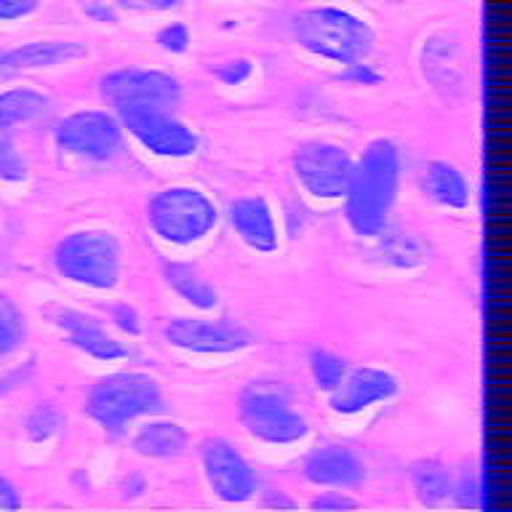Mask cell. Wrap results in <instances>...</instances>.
<instances>
[{
  "mask_svg": "<svg viewBox=\"0 0 512 512\" xmlns=\"http://www.w3.org/2000/svg\"><path fill=\"white\" fill-rule=\"evenodd\" d=\"M400 152L390 139H374L352 166L350 184L344 192V214L358 235L379 238L398 198Z\"/></svg>",
  "mask_w": 512,
  "mask_h": 512,
  "instance_id": "1",
  "label": "cell"
},
{
  "mask_svg": "<svg viewBox=\"0 0 512 512\" xmlns=\"http://www.w3.org/2000/svg\"><path fill=\"white\" fill-rule=\"evenodd\" d=\"M291 35L304 51L336 64L366 62L374 51L376 35L371 24L344 8H304L291 19Z\"/></svg>",
  "mask_w": 512,
  "mask_h": 512,
  "instance_id": "2",
  "label": "cell"
},
{
  "mask_svg": "<svg viewBox=\"0 0 512 512\" xmlns=\"http://www.w3.org/2000/svg\"><path fill=\"white\" fill-rule=\"evenodd\" d=\"M86 414L107 432H120L139 416L163 411V392L150 374L142 371H118L102 376L88 390Z\"/></svg>",
  "mask_w": 512,
  "mask_h": 512,
  "instance_id": "3",
  "label": "cell"
},
{
  "mask_svg": "<svg viewBox=\"0 0 512 512\" xmlns=\"http://www.w3.org/2000/svg\"><path fill=\"white\" fill-rule=\"evenodd\" d=\"M54 264L72 283L110 291L120 278V246L112 232L78 230L56 246Z\"/></svg>",
  "mask_w": 512,
  "mask_h": 512,
  "instance_id": "4",
  "label": "cell"
},
{
  "mask_svg": "<svg viewBox=\"0 0 512 512\" xmlns=\"http://www.w3.org/2000/svg\"><path fill=\"white\" fill-rule=\"evenodd\" d=\"M216 219V206L195 187L160 190L147 206L152 232L174 246H190L203 240L216 227Z\"/></svg>",
  "mask_w": 512,
  "mask_h": 512,
  "instance_id": "5",
  "label": "cell"
},
{
  "mask_svg": "<svg viewBox=\"0 0 512 512\" xmlns=\"http://www.w3.org/2000/svg\"><path fill=\"white\" fill-rule=\"evenodd\" d=\"M240 422L254 438L272 443V446H286L302 440L310 427L299 411L291 408V400L283 392L272 387H246L240 392Z\"/></svg>",
  "mask_w": 512,
  "mask_h": 512,
  "instance_id": "6",
  "label": "cell"
},
{
  "mask_svg": "<svg viewBox=\"0 0 512 512\" xmlns=\"http://www.w3.org/2000/svg\"><path fill=\"white\" fill-rule=\"evenodd\" d=\"M99 94L115 110V115L126 110H142V107L171 110L182 96V86L168 72L126 67V70L107 72L99 80Z\"/></svg>",
  "mask_w": 512,
  "mask_h": 512,
  "instance_id": "7",
  "label": "cell"
},
{
  "mask_svg": "<svg viewBox=\"0 0 512 512\" xmlns=\"http://www.w3.org/2000/svg\"><path fill=\"white\" fill-rule=\"evenodd\" d=\"M355 160L331 142H307L294 152V174L312 198L339 200L347 192Z\"/></svg>",
  "mask_w": 512,
  "mask_h": 512,
  "instance_id": "8",
  "label": "cell"
},
{
  "mask_svg": "<svg viewBox=\"0 0 512 512\" xmlns=\"http://www.w3.org/2000/svg\"><path fill=\"white\" fill-rule=\"evenodd\" d=\"M56 144L75 158L110 160L123 144V126L118 115L107 110H80L59 120Z\"/></svg>",
  "mask_w": 512,
  "mask_h": 512,
  "instance_id": "9",
  "label": "cell"
},
{
  "mask_svg": "<svg viewBox=\"0 0 512 512\" xmlns=\"http://www.w3.org/2000/svg\"><path fill=\"white\" fill-rule=\"evenodd\" d=\"M118 120L123 131L134 136L144 150L160 158H190L198 150V134L182 120H176L171 110H155V107H142V110L118 112Z\"/></svg>",
  "mask_w": 512,
  "mask_h": 512,
  "instance_id": "10",
  "label": "cell"
},
{
  "mask_svg": "<svg viewBox=\"0 0 512 512\" xmlns=\"http://www.w3.org/2000/svg\"><path fill=\"white\" fill-rule=\"evenodd\" d=\"M168 344L179 350L203 352V355H227L254 344V334L232 320L206 318H174L163 328Z\"/></svg>",
  "mask_w": 512,
  "mask_h": 512,
  "instance_id": "11",
  "label": "cell"
},
{
  "mask_svg": "<svg viewBox=\"0 0 512 512\" xmlns=\"http://www.w3.org/2000/svg\"><path fill=\"white\" fill-rule=\"evenodd\" d=\"M200 462L211 491L222 502H246L256 491V475L246 456L224 438H208L200 443Z\"/></svg>",
  "mask_w": 512,
  "mask_h": 512,
  "instance_id": "12",
  "label": "cell"
},
{
  "mask_svg": "<svg viewBox=\"0 0 512 512\" xmlns=\"http://www.w3.org/2000/svg\"><path fill=\"white\" fill-rule=\"evenodd\" d=\"M398 379L384 371V368H355L342 376V382L336 384L334 390L328 392V406L334 408L336 414H360L363 408L384 403L398 395Z\"/></svg>",
  "mask_w": 512,
  "mask_h": 512,
  "instance_id": "13",
  "label": "cell"
},
{
  "mask_svg": "<svg viewBox=\"0 0 512 512\" xmlns=\"http://www.w3.org/2000/svg\"><path fill=\"white\" fill-rule=\"evenodd\" d=\"M302 472L315 486L352 488L366 478V464L347 446H318L304 456Z\"/></svg>",
  "mask_w": 512,
  "mask_h": 512,
  "instance_id": "14",
  "label": "cell"
},
{
  "mask_svg": "<svg viewBox=\"0 0 512 512\" xmlns=\"http://www.w3.org/2000/svg\"><path fill=\"white\" fill-rule=\"evenodd\" d=\"M56 326L62 328L72 347H78L80 352H86L91 358L118 360L128 355L123 342H118L115 336L107 334V328L96 318L86 315V312L59 310L56 312Z\"/></svg>",
  "mask_w": 512,
  "mask_h": 512,
  "instance_id": "15",
  "label": "cell"
},
{
  "mask_svg": "<svg viewBox=\"0 0 512 512\" xmlns=\"http://www.w3.org/2000/svg\"><path fill=\"white\" fill-rule=\"evenodd\" d=\"M88 48L75 40H35L27 46L11 48L0 56V75H14L24 70H40V67H56V64L86 59Z\"/></svg>",
  "mask_w": 512,
  "mask_h": 512,
  "instance_id": "16",
  "label": "cell"
},
{
  "mask_svg": "<svg viewBox=\"0 0 512 512\" xmlns=\"http://www.w3.org/2000/svg\"><path fill=\"white\" fill-rule=\"evenodd\" d=\"M230 222L240 240L254 251L270 254L278 248V227L270 203L264 198H238L230 206Z\"/></svg>",
  "mask_w": 512,
  "mask_h": 512,
  "instance_id": "17",
  "label": "cell"
},
{
  "mask_svg": "<svg viewBox=\"0 0 512 512\" xmlns=\"http://www.w3.org/2000/svg\"><path fill=\"white\" fill-rule=\"evenodd\" d=\"M134 451L147 459H176L187 451V432L182 424L155 419L139 427L134 435Z\"/></svg>",
  "mask_w": 512,
  "mask_h": 512,
  "instance_id": "18",
  "label": "cell"
},
{
  "mask_svg": "<svg viewBox=\"0 0 512 512\" xmlns=\"http://www.w3.org/2000/svg\"><path fill=\"white\" fill-rule=\"evenodd\" d=\"M422 187L432 200H438L440 206H448V208L470 206V184H467L464 174L454 166V163H446V160H432L430 166L424 168Z\"/></svg>",
  "mask_w": 512,
  "mask_h": 512,
  "instance_id": "19",
  "label": "cell"
},
{
  "mask_svg": "<svg viewBox=\"0 0 512 512\" xmlns=\"http://www.w3.org/2000/svg\"><path fill=\"white\" fill-rule=\"evenodd\" d=\"M408 480L414 486L419 502L427 504V507H438L451 496L454 491V478L448 472L446 464L435 462V459H419V462L411 464L408 470Z\"/></svg>",
  "mask_w": 512,
  "mask_h": 512,
  "instance_id": "20",
  "label": "cell"
},
{
  "mask_svg": "<svg viewBox=\"0 0 512 512\" xmlns=\"http://www.w3.org/2000/svg\"><path fill=\"white\" fill-rule=\"evenodd\" d=\"M166 280L176 294L182 296V299H187V302H190L192 307H198V310H214L216 302H219L214 286H211L195 267H190V264H166Z\"/></svg>",
  "mask_w": 512,
  "mask_h": 512,
  "instance_id": "21",
  "label": "cell"
},
{
  "mask_svg": "<svg viewBox=\"0 0 512 512\" xmlns=\"http://www.w3.org/2000/svg\"><path fill=\"white\" fill-rule=\"evenodd\" d=\"M48 110V99L32 88H11L0 94V131L16 126V123H27V120L38 118Z\"/></svg>",
  "mask_w": 512,
  "mask_h": 512,
  "instance_id": "22",
  "label": "cell"
},
{
  "mask_svg": "<svg viewBox=\"0 0 512 512\" xmlns=\"http://www.w3.org/2000/svg\"><path fill=\"white\" fill-rule=\"evenodd\" d=\"M24 342V315L8 296L0 294V358H6Z\"/></svg>",
  "mask_w": 512,
  "mask_h": 512,
  "instance_id": "23",
  "label": "cell"
},
{
  "mask_svg": "<svg viewBox=\"0 0 512 512\" xmlns=\"http://www.w3.org/2000/svg\"><path fill=\"white\" fill-rule=\"evenodd\" d=\"M310 371H312V379L318 384V390L323 392H331L336 384L342 382V376L347 374V363H344L339 355L328 350H312L310 352Z\"/></svg>",
  "mask_w": 512,
  "mask_h": 512,
  "instance_id": "24",
  "label": "cell"
},
{
  "mask_svg": "<svg viewBox=\"0 0 512 512\" xmlns=\"http://www.w3.org/2000/svg\"><path fill=\"white\" fill-rule=\"evenodd\" d=\"M379 254L395 267H416V264L424 262V251L419 248V243L411 235H403V232L384 238Z\"/></svg>",
  "mask_w": 512,
  "mask_h": 512,
  "instance_id": "25",
  "label": "cell"
},
{
  "mask_svg": "<svg viewBox=\"0 0 512 512\" xmlns=\"http://www.w3.org/2000/svg\"><path fill=\"white\" fill-rule=\"evenodd\" d=\"M62 424V411L56 406H51V403H43V406H38L30 416H27V435L40 443V440L54 438L56 432L62 430Z\"/></svg>",
  "mask_w": 512,
  "mask_h": 512,
  "instance_id": "26",
  "label": "cell"
},
{
  "mask_svg": "<svg viewBox=\"0 0 512 512\" xmlns=\"http://www.w3.org/2000/svg\"><path fill=\"white\" fill-rule=\"evenodd\" d=\"M0 179H6V182H24L27 179V166H24L22 155L3 131H0Z\"/></svg>",
  "mask_w": 512,
  "mask_h": 512,
  "instance_id": "27",
  "label": "cell"
},
{
  "mask_svg": "<svg viewBox=\"0 0 512 512\" xmlns=\"http://www.w3.org/2000/svg\"><path fill=\"white\" fill-rule=\"evenodd\" d=\"M158 46L163 51H168V54H182V51H187V46H190V30H187V24L174 22L163 27L158 32Z\"/></svg>",
  "mask_w": 512,
  "mask_h": 512,
  "instance_id": "28",
  "label": "cell"
},
{
  "mask_svg": "<svg viewBox=\"0 0 512 512\" xmlns=\"http://www.w3.org/2000/svg\"><path fill=\"white\" fill-rule=\"evenodd\" d=\"M251 72H254L251 59H232V62L219 64L214 70V75L222 80V83H227V86H238V83L251 78Z\"/></svg>",
  "mask_w": 512,
  "mask_h": 512,
  "instance_id": "29",
  "label": "cell"
},
{
  "mask_svg": "<svg viewBox=\"0 0 512 512\" xmlns=\"http://www.w3.org/2000/svg\"><path fill=\"white\" fill-rule=\"evenodd\" d=\"M310 507L320 512H342V510H355L358 502L350 499L347 494H342V491H323V494L312 499Z\"/></svg>",
  "mask_w": 512,
  "mask_h": 512,
  "instance_id": "30",
  "label": "cell"
},
{
  "mask_svg": "<svg viewBox=\"0 0 512 512\" xmlns=\"http://www.w3.org/2000/svg\"><path fill=\"white\" fill-rule=\"evenodd\" d=\"M451 494L456 496V502L462 504V507H480V483L472 472H464L462 478L456 480Z\"/></svg>",
  "mask_w": 512,
  "mask_h": 512,
  "instance_id": "31",
  "label": "cell"
},
{
  "mask_svg": "<svg viewBox=\"0 0 512 512\" xmlns=\"http://www.w3.org/2000/svg\"><path fill=\"white\" fill-rule=\"evenodd\" d=\"M339 78L347 80V83H358V86H376V83H382V75L366 62L347 64V70Z\"/></svg>",
  "mask_w": 512,
  "mask_h": 512,
  "instance_id": "32",
  "label": "cell"
},
{
  "mask_svg": "<svg viewBox=\"0 0 512 512\" xmlns=\"http://www.w3.org/2000/svg\"><path fill=\"white\" fill-rule=\"evenodd\" d=\"M40 0H0V22H11V19H22L38 11Z\"/></svg>",
  "mask_w": 512,
  "mask_h": 512,
  "instance_id": "33",
  "label": "cell"
},
{
  "mask_svg": "<svg viewBox=\"0 0 512 512\" xmlns=\"http://www.w3.org/2000/svg\"><path fill=\"white\" fill-rule=\"evenodd\" d=\"M112 320H115V323H118V326L131 336H136L139 331H142L139 315H136L134 307H128V304H115V307H112Z\"/></svg>",
  "mask_w": 512,
  "mask_h": 512,
  "instance_id": "34",
  "label": "cell"
},
{
  "mask_svg": "<svg viewBox=\"0 0 512 512\" xmlns=\"http://www.w3.org/2000/svg\"><path fill=\"white\" fill-rule=\"evenodd\" d=\"M19 507H22L19 491L11 480L0 475V510H19Z\"/></svg>",
  "mask_w": 512,
  "mask_h": 512,
  "instance_id": "35",
  "label": "cell"
},
{
  "mask_svg": "<svg viewBox=\"0 0 512 512\" xmlns=\"http://www.w3.org/2000/svg\"><path fill=\"white\" fill-rule=\"evenodd\" d=\"M83 11H86L91 19H96V22H115V19H118V14L112 11V6H107L102 0H88L86 6H83Z\"/></svg>",
  "mask_w": 512,
  "mask_h": 512,
  "instance_id": "36",
  "label": "cell"
},
{
  "mask_svg": "<svg viewBox=\"0 0 512 512\" xmlns=\"http://www.w3.org/2000/svg\"><path fill=\"white\" fill-rule=\"evenodd\" d=\"M264 504H267V507H286V510H291V507H294V499H288V496L280 494V491H270L267 499H264Z\"/></svg>",
  "mask_w": 512,
  "mask_h": 512,
  "instance_id": "37",
  "label": "cell"
},
{
  "mask_svg": "<svg viewBox=\"0 0 512 512\" xmlns=\"http://www.w3.org/2000/svg\"><path fill=\"white\" fill-rule=\"evenodd\" d=\"M182 0H144V6L152 8V11H168V8H176Z\"/></svg>",
  "mask_w": 512,
  "mask_h": 512,
  "instance_id": "38",
  "label": "cell"
},
{
  "mask_svg": "<svg viewBox=\"0 0 512 512\" xmlns=\"http://www.w3.org/2000/svg\"><path fill=\"white\" fill-rule=\"evenodd\" d=\"M395 3H400V0H395Z\"/></svg>",
  "mask_w": 512,
  "mask_h": 512,
  "instance_id": "39",
  "label": "cell"
},
{
  "mask_svg": "<svg viewBox=\"0 0 512 512\" xmlns=\"http://www.w3.org/2000/svg\"><path fill=\"white\" fill-rule=\"evenodd\" d=\"M0 56H3V51H0Z\"/></svg>",
  "mask_w": 512,
  "mask_h": 512,
  "instance_id": "40",
  "label": "cell"
}]
</instances>
